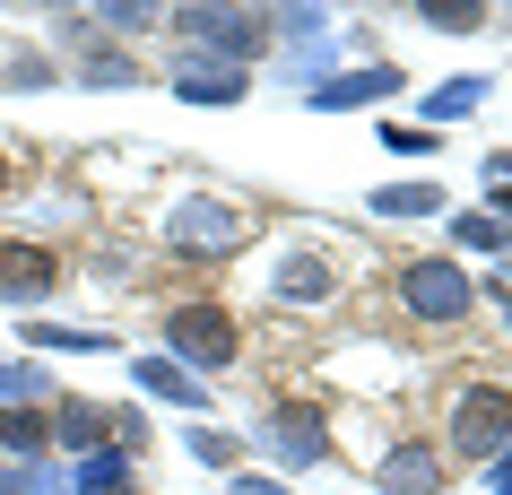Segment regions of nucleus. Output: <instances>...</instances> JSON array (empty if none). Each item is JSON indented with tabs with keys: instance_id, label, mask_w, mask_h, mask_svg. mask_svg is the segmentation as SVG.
<instances>
[{
	"instance_id": "25",
	"label": "nucleus",
	"mask_w": 512,
	"mask_h": 495,
	"mask_svg": "<svg viewBox=\"0 0 512 495\" xmlns=\"http://www.w3.org/2000/svg\"><path fill=\"white\" fill-rule=\"evenodd\" d=\"M235 495H287L278 478H235Z\"/></svg>"
},
{
	"instance_id": "13",
	"label": "nucleus",
	"mask_w": 512,
	"mask_h": 495,
	"mask_svg": "<svg viewBox=\"0 0 512 495\" xmlns=\"http://www.w3.org/2000/svg\"><path fill=\"white\" fill-rule=\"evenodd\" d=\"M53 443V417H35V409H0V452H18V461H35Z\"/></svg>"
},
{
	"instance_id": "26",
	"label": "nucleus",
	"mask_w": 512,
	"mask_h": 495,
	"mask_svg": "<svg viewBox=\"0 0 512 495\" xmlns=\"http://www.w3.org/2000/svg\"><path fill=\"white\" fill-rule=\"evenodd\" d=\"M495 495H512V452H495Z\"/></svg>"
},
{
	"instance_id": "17",
	"label": "nucleus",
	"mask_w": 512,
	"mask_h": 495,
	"mask_svg": "<svg viewBox=\"0 0 512 495\" xmlns=\"http://www.w3.org/2000/svg\"><path fill=\"white\" fill-rule=\"evenodd\" d=\"M469 252H512V226L504 218H486V209H460V226H452Z\"/></svg>"
},
{
	"instance_id": "11",
	"label": "nucleus",
	"mask_w": 512,
	"mask_h": 495,
	"mask_svg": "<svg viewBox=\"0 0 512 495\" xmlns=\"http://www.w3.org/2000/svg\"><path fill=\"white\" fill-rule=\"evenodd\" d=\"M278 296L287 304H322L330 296V261L322 252H287V261H278Z\"/></svg>"
},
{
	"instance_id": "15",
	"label": "nucleus",
	"mask_w": 512,
	"mask_h": 495,
	"mask_svg": "<svg viewBox=\"0 0 512 495\" xmlns=\"http://www.w3.org/2000/svg\"><path fill=\"white\" fill-rule=\"evenodd\" d=\"M374 209H382V218H434V209H443V192H434V183H382Z\"/></svg>"
},
{
	"instance_id": "28",
	"label": "nucleus",
	"mask_w": 512,
	"mask_h": 495,
	"mask_svg": "<svg viewBox=\"0 0 512 495\" xmlns=\"http://www.w3.org/2000/svg\"><path fill=\"white\" fill-rule=\"evenodd\" d=\"M105 495H131V478H122V487H105Z\"/></svg>"
},
{
	"instance_id": "21",
	"label": "nucleus",
	"mask_w": 512,
	"mask_h": 495,
	"mask_svg": "<svg viewBox=\"0 0 512 495\" xmlns=\"http://www.w3.org/2000/svg\"><path fill=\"white\" fill-rule=\"evenodd\" d=\"M35 391H44V365H9V357H0V400H18V409H27Z\"/></svg>"
},
{
	"instance_id": "4",
	"label": "nucleus",
	"mask_w": 512,
	"mask_h": 495,
	"mask_svg": "<svg viewBox=\"0 0 512 495\" xmlns=\"http://www.w3.org/2000/svg\"><path fill=\"white\" fill-rule=\"evenodd\" d=\"M400 304L417 322H460V313L478 304V287H469L460 261H400Z\"/></svg>"
},
{
	"instance_id": "7",
	"label": "nucleus",
	"mask_w": 512,
	"mask_h": 495,
	"mask_svg": "<svg viewBox=\"0 0 512 495\" xmlns=\"http://www.w3.org/2000/svg\"><path fill=\"white\" fill-rule=\"evenodd\" d=\"M174 96H183V105H235L243 70H235V61H209V53H183V61H174Z\"/></svg>"
},
{
	"instance_id": "9",
	"label": "nucleus",
	"mask_w": 512,
	"mask_h": 495,
	"mask_svg": "<svg viewBox=\"0 0 512 495\" xmlns=\"http://www.w3.org/2000/svg\"><path fill=\"white\" fill-rule=\"evenodd\" d=\"M53 435L61 443H105V435L139 443V417H113V409H96V400H61V409H53Z\"/></svg>"
},
{
	"instance_id": "10",
	"label": "nucleus",
	"mask_w": 512,
	"mask_h": 495,
	"mask_svg": "<svg viewBox=\"0 0 512 495\" xmlns=\"http://www.w3.org/2000/svg\"><path fill=\"white\" fill-rule=\"evenodd\" d=\"M391 87H400V70H348V79H322V87H313V113L374 105V96H391Z\"/></svg>"
},
{
	"instance_id": "14",
	"label": "nucleus",
	"mask_w": 512,
	"mask_h": 495,
	"mask_svg": "<svg viewBox=\"0 0 512 495\" xmlns=\"http://www.w3.org/2000/svg\"><path fill=\"white\" fill-rule=\"evenodd\" d=\"M131 374H139V391H157V400H183V409L200 400V383H191V374H183L174 357H139Z\"/></svg>"
},
{
	"instance_id": "24",
	"label": "nucleus",
	"mask_w": 512,
	"mask_h": 495,
	"mask_svg": "<svg viewBox=\"0 0 512 495\" xmlns=\"http://www.w3.org/2000/svg\"><path fill=\"white\" fill-rule=\"evenodd\" d=\"M191 452H200V461H217V469H235V435H217V426H209V435H191Z\"/></svg>"
},
{
	"instance_id": "19",
	"label": "nucleus",
	"mask_w": 512,
	"mask_h": 495,
	"mask_svg": "<svg viewBox=\"0 0 512 495\" xmlns=\"http://www.w3.org/2000/svg\"><path fill=\"white\" fill-rule=\"evenodd\" d=\"M105 18V35H139V27H157L165 9H148V0H113V9H96Z\"/></svg>"
},
{
	"instance_id": "5",
	"label": "nucleus",
	"mask_w": 512,
	"mask_h": 495,
	"mask_svg": "<svg viewBox=\"0 0 512 495\" xmlns=\"http://www.w3.org/2000/svg\"><path fill=\"white\" fill-rule=\"evenodd\" d=\"M174 244L183 252H235L243 244V209H226V200H183L174 209Z\"/></svg>"
},
{
	"instance_id": "18",
	"label": "nucleus",
	"mask_w": 512,
	"mask_h": 495,
	"mask_svg": "<svg viewBox=\"0 0 512 495\" xmlns=\"http://www.w3.org/2000/svg\"><path fill=\"white\" fill-rule=\"evenodd\" d=\"M417 18H426V27H443V35L486 27V9H478V0H417Z\"/></svg>"
},
{
	"instance_id": "22",
	"label": "nucleus",
	"mask_w": 512,
	"mask_h": 495,
	"mask_svg": "<svg viewBox=\"0 0 512 495\" xmlns=\"http://www.w3.org/2000/svg\"><path fill=\"white\" fill-rule=\"evenodd\" d=\"M478 96H486V79H443V87H434V113L452 122V113H469Z\"/></svg>"
},
{
	"instance_id": "3",
	"label": "nucleus",
	"mask_w": 512,
	"mask_h": 495,
	"mask_svg": "<svg viewBox=\"0 0 512 495\" xmlns=\"http://www.w3.org/2000/svg\"><path fill=\"white\" fill-rule=\"evenodd\" d=\"M165 348L174 357H191V365H235V313L226 304H209V296H191V304H174L165 313Z\"/></svg>"
},
{
	"instance_id": "12",
	"label": "nucleus",
	"mask_w": 512,
	"mask_h": 495,
	"mask_svg": "<svg viewBox=\"0 0 512 495\" xmlns=\"http://www.w3.org/2000/svg\"><path fill=\"white\" fill-rule=\"evenodd\" d=\"M278 452H287V461H322V452H330L322 417H313V409H278Z\"/></svg>"
},
{
	"instance_id": "27",
	"label": "nucleus",
	"mask_w": 512,
	"mask_h": 495,
	"mask_svg": "<svg viewBox=\"0 0 512 495\" xmlns=\"http://www.w3.org/2000/svg\"><path fill=\"white\" fill-rule=\"evenodd\" d=\"M0 192H9V148H0Z\"/></svg>"
},
{
	"instance_id": "20",
	"label": "nucleus",
	"mask_w": 512,
	"mask_h": 495,
	"mask_svg": "<svg viewBox=\"0 0 512 495\" xmlns=\"http://www.w3.org/2000/svg\"><path fill=\"white\" fill-rule=\"evenodd\" d=\"M87 87H139L131 53H87Z\"/></svg>"
},
{
	"instance_id": "16",
	"label": "nucleus",
	"mask_w": 512,
	"mask_h": 495,
	"mask_svg": "<svg viewBox=\"0 0 512 495\" xmlns=\"http://www.w3.org/2000/svg\"><path fill=\"white\" fill-rule=\"evenodd\" d=\"M27 348H70V357H96V348H113L105 330H61V322H27Z\"/></svg>"
},
{
	"instance_id": "23",
	"label": "nucleus",
	"mask_w": 512,
	"mask_h": 495,
	"mask_svg": "<svg viewBox=\"0 0 512 495\" xmlns=\"http://www.w3.org/2000/svg\"><path fill=\"white\" fill-rule=\"evenodd\" d=\"M486 174H495V209H486V218L512 226V157H486Z\"/></svg>"
},
{
	"instance_id": "6",
	"label": "nucleus",
	"mask_w": 512,
	"mask_h": 495,
	"mask_svg": "<svg viewBox=\"0 0 512 495\" xmlns=\"http://www.w3.org/2000/svg\"><path fill=\"white\" fill-rule=\"evenodd\" d=\"M53 278H61V261H53V244H18V235H9V244H0V296H53Z\"/></svg>"
},
{
	"instance_id": "2",
	"label": "nucleus",
	"mask_w": 512,
	"mask_h": 495,
	"mask_svg": "<svg viewBox=\"0 0 512 495\" xmlns=\"http://www.w3.org/2000/svg\"><path fill=\"white\" fill-rule=\"evenodd\" d=\"M452 452L460 461H495V452H512V391L478 383L452 400Z\"/></svg>"
},
{
	"instance_id": "1",
	"label": "nucleus",
	"mask_w": 512,
	"mask_h": 495,
	"mask_svg": "<svg viewBox=\"0 0 512 495\" xmlns=\"http://www.w3.org/2000/svg\"><path fill=\"white\" fill-rule=\"evenodd\" d=\"M174 27H183V53H209V61H252L270 53V18H252V9H174Z\"/></svg>"
},
{
	"instance_id": "8",
	"label": "nucleus",
	"mask_w": 512,
	"mask_h": 495,
	"mask_svg": "<svg viewBox=\"0 0 512 495\" xmlns=\"http://www.w3.org/2000/svg\"><path fill=\"white\" fill-rule=\"evenodd\" d=\"M374 478H382V495H434L443 487V452L434 443H391Z\"/></svg>"
}]
</instances>
